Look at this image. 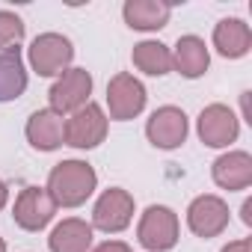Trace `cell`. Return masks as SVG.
<instances>
[{"label":"cell","instance_id":"cell-1","mask_svg":"<svg viewBox=\"0 0 252 252\" xmlns=\"http://www.w3.org/2000/svg\"><path fill=\"white\" fill-rule=\"evenodd\" d=\"M45 190L57 202V208H80L98 190V172L86 160H63L51 169Z\"/></svg>","mask_w":252,"mask_h":252},{"label":"cell","instance_id":"cell-2","mask_svg":"<svg viewBox=\"0 0 252 252\" xmlns=\"http://www.w3.org/2000/svg\"><path fill=\"white\" fill-rule=\"evenodd\" d=\"M74 45L63 33H39L27 48V63L39 77H60L71 68Z\"/></svg>","mask_w":252,"mask_h":252},{"label":"cell","instance_id":"cell-3","mask_svg":"<svg viewBox=\"0 0 252 252\" xmlns=\"http://www.w3.org/2000/svg\"><path fill=\"white\" fill-rule=\"evenodd\" d=\"M181 237L178 214L166 205H149L137 222V240L149 252H169Z\"/></svg>","mask_w":252,"mask_h":252},{"label":"cell","instance_id":"cell-4","mask_svg":"<svg viewBox=\"0 0 252 252\" xmlns=\"http://www.w3.org/2000/svg\"><path fill=\"white\" fill-rule=\"evenodd\" d=\"M149 92L143 86L140 77H134L131 71H119L110 77L107 83V119L113 122H131L146 110Z\"/></svg>","mask_w":252,"mask_h":252},{"label":"cell","instance_id":"cell-5","mask_svg":"<svg viewBox=\"0 0 252 252\" xmlns=\"http://www.w3.org/2000/svg\"><path fill=\"white\" fill-rule=\"evenodd\" d=\"M107 128H110V119H107L104 107L89 101L80 110H74L71 116H65V146L80 149V152L95 149L104 143Z\"/></svg>","mask_w":252,"mask_h":252},{"label":"cell","instance_id":"cell-6","mask_svg":"<svg viewBox=\"0 0 252 252\" xmlns=\"http://www.w3.org/2000/svg\"><path fill=\"white\" fill-rule=\"evenodd\" d=\"M89 95H92V74L86 68L71 65L68 71H63L54 80V86L48 92V107L65 119L74 110H80L83 104H89Z\"/></svg>","mask_w":252,"mask_h":252},{"label":"cell","instance_id":"cell-7","mask_svg":"<svg viewBox=\"0 0 252 252\" xmlns=\"http://www.w3.org/2000/svg\"><path fill=\"white\" fill-rule=\"evenodd\" d=\"M187 134H190V119H187V113H184L181 107H175V104L158 107V110L149 116V122H146V137H149V143H152L155 149H160V152H172V149L184 146Z\"/></svg>","mask_w":252,"mask_h":252},{"label":"cell","instance_id":"cell-8","mask_svg":"<svg viewBox=\"0 0 252 252\" xmlns=\"http://www.w3.org/2000/svg\"><path fill=\"white\" fill-rule=\"evenodd\" d=\"M134 196L128 190H122V187H110L98 196L95 208H92V228L104 231V234H119L131 225L134 220Z\"/></svg>","mask_w":252,"mask_h":252},{"label":"cell","instance_id":"cell-9","mask_svg":"<svg viewBox=\"0 0 252 252\" xmlns=\"http://www.w3.org/2000/svg\"><path fill=\"white\" fill-rule=\"evenodd\" d=\"M196 134L208 149H228L240 137V119L225 104H208L196 119Z\"/></svg>","mask_w":252,"mask_h":252},{"label":"cell","instance_id":"cell-10","mask_svg":"<svg viewBox=\"0 0 252 252\" xmlns=\"http://www.w3.org/2000/svg\"><path fill=\"white\" fill-rule=\"evenodd\" d=\"M54 214H57V202L45 187H36V184L24 187L12 205V220L24 231H42L54 220Z\"/></svg>","mask_w":252,"mask_h":252},{"label":"cell","instance_id":"cell-11","mask_svg":"<svg viewBox=\"0 0 252 252\" xmlns=\"http://www.w3.org/2000/svg\"><path fill=\"white\" fill-rule=\"evenodd\" d=\"M228 220H231L228 205L214 193H202L187 205V225H190V231L196 237L208 240V237L222 234L228 228Z\"/></svg>","mask_w":252,"mask_h":252},{"label":"cell","instance_id":"cell-12","mask_svg":"<svg viewBox=\"0 0 252 252\" xmlns=\"http://www.w3.org/2000/svg\"><path fill=\"white\" fill-rule=\"evenodd\" d=\"M24 134L36 152H57L60 146H65V119L60 113H54L51 107L36 110L27 119Z\"/></svg>","mask_w":252,"mask_h":252},{"label":"cell","instance_id":"cell-13","mask_svg":"<svg viewBox=\"0 0 252 252\" xmlns=\"http://www.w3.org/2000/svg\"><path fill=\"white\" fill-rule=\"evenodd\" d=\"M211 178H214L217 187H222L228 193L246 190L252 184V155L249 152H240V149L220 155L214 160V166H211Z\"/></svg>","mask_w":252,"mask_h":252},{"label":"cell","instance_id":"cell-14","mask_svg":"<svg viewBox=\"0 0 252 252\" xmlns=\"http://www.w3.org/2000/svg\"><path fill=\"white\" fill-rule=\"evenodd\" d=\"M122 18L131 30L140 33H158L169 24L172 18V6L163 0H125L122 6Z\"/></svg>","mask_w":252,"mask_h":252},{"label":"cell","instance_id":"cell-15","mask_svg":"<svg viewBox=\"0 0 252 252\" xmlns=\"http://www.w3.org/2000/svg\"><path fill=\"white\" fill-rule=\"evenodd\" d=\"M169 51H172V68L187 80H196L211 68V51H208L205 39H199V36H178L175 48H169Z\"/></svg>","mask_w":252,"mask_h":252},{"label":"cell","instance_id":"cell-16","mask_svg":"<svg viewBox=\"0 0 252 252\" xmlns=\"http://www.w3.org/2000/svg\"><path fill=\"white\" fill-rule=\"evenodd\" d=\"M214 48L225 60H240L252 48V30L243 18H222L214 27Z\"/></svg>","mask_w":252,"mask_h":252},{"label":"cell","instance_id":"cell-17","mask_svg":"<svg viewBox=\"0 0 252 252\" xmlns=\"http://www.w3.org/2000/svg\"><path fill=\"white\" fill-rule=\"evenodd\" d=\"M92 234H95V228L86 220L65 217L63 222L54 225V231L48 237V249L51 252H89L92 249Z\"/></svg>","mask_w":252,"mask_h":252},{"label":"cell","instance_id":"cell-18","mask_svg":"<svg viewBox=\"0 0 252 252\" xmlns=\"http://www.w3.org/2000/svg\"><path fill=\"white\" fill-rule=\"evenodd\" d=\"M27 65L21 57V48L15 51H0V104L15 101L27 92Z\"/></svg>","mask_w":252,"mask_h":252},{"label":"cell","instance_id":"cell-19","mask_svg":"<svg viewBox=\"0 0 252 252\" xmlns=\"http://www.w3.org/2000/svg\"><path fill=\"white\" fill-rule=\"evenodd\" d=\"M131 63L137 71H143L149 77H163L172 71V51H169V45H163L158 39H143L134 45Z\"/></svg>","mask_w":252,"mask_h":252},{"label":"cell","instance_id":"cell-20","mask_svg":"<svg viewBox=\"0 0 252 252\" xmlns=\"http://www.w3.org/2000/svg\"><path fill=\"white\" fill-rule=\"evenodd\" d=\"M24 33H27V27H24L21 15H15L12 9H0V51L21 48Z\"/></svg>","mask_w":252,"mask_h":252},{"label":"cell","instance_id":"cell-21","mask_svg":"<svg viewBox=\"0 0 252 252\" xmlns=\"http://www.w3.org/2000/svg\"><path fill=\"white\" fill-rule=\"evenodd\" d=\"M89 252H134L125 240H104V243H98V246H92Z\"/></svg>","mask_w":252,"mask_h":252},{"label":"cell","instance_id":"cell-22","mask_svg":"<svg viewBox=\"0 0 252 252\" xmlns=\"http://www.w3.org/2000/svg\"><path fill=\"white\" fill-rule=\"evenodd\" d=\"M220 252H252V237H240V240H228Z\"/></svg>","mask_w":252,"mask_h":252},{"label":"cell","instance_id":"cell-23","mask_svg":"<svg viewBox=\"0 0 252 252\" xmlns=\"http://www.w3.org/2000/svg\"><path fill=\"white\" fill-rule=\"evenodd\" d=\"M240 220H243L246 225H252V199L243 202V208H240Z\"/></svg>","mask_w":252,"mask_h":252},{"label":"cell","instance_id":"cell-24","mask_svg":"<svg viewBox=\"0 0 252 252\" xmlns=\"http://www.w3.org/2000/svg\"><path fill=\"white\" fill-rule=\"evenodd\" d=\"M6 202H9V187H6V181L0 178V211L6 208Z\"/></svg>","mask_w":252,"mask_h":252},{"label":"cell","instance_id":"cell-25","mask_svg":"<svg viewBox=\"0 0 252 252\" xmlns=\"http://www.w3.org/2000/svg\"><path fill=\"white\" fill-rule=\"evenodd\" d=\"M0 252H6V240L3 237H0Z\"/></svg>","mask_w":252,"mask_h":252}]
</instances>
